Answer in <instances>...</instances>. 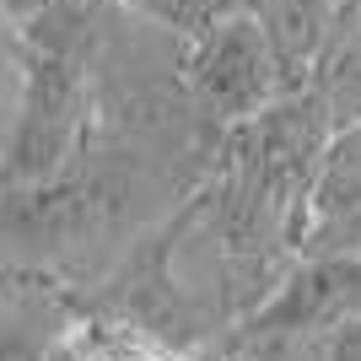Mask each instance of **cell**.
<instances>
[{"mask_svg":"<svg viewBox=\"0 0 361 361\" xmlns=\"http://www.w3.org/2000/svg\"><path fill=\"white\" fill-rule=\"evenodd\" d=\"M130 6H135V0H130Z\"/></svg>","mask_w":361,"mask_h":361,"instance_id":"cell-13","label":"cell"},{"mask_svg":"<svg viewBox=\"0 0 361 361\" xmlns=\"http://www.w3.org/2000/svg\"><path fill=\"white\" fill-rule=\"evenodd\" d=\"M324 361H361V313H350L345 324L329 334V350H324Z\"/></svg>","mask_w":361,"mask_h":361,"instance_id":"cell-10","label":"cell"},{"mask_svg":"<svg viewBox=\"0 0 361 361\" xmlns=\"http://www.w3.org/2000/svg\"><path fill=\"white\" fill-rule=\"evenodd\" d=\"M81 361H173V356L157 350L151 340H140V334H97V340H87Z\"/></svg>","mask_w":361,"mask_h":361,"instance_id":"cell-8","label":"cell"},{"mask_svg":"<svg viewBox=\"0 0 361 361\" xmlns=\"http://www.w3.org/2000/svg\"><path fill=\"white\" fill-rule=\"evenodd\" d=\"M313 243L324 248V254H361V211H356V216H345V221L318 226Z\"/></svg>","mask_w":361,"mask_h":361,"instance_id":"cell-9","label":"cell"},{"mask_svg":"<svg viewBox=\"0 0 361 361\" xmlns=\"http://www.w3.org/2000/svg\"><path fill=\"white\" fill-rule=\"evenodd\" d=\"M264 6H270V0H243V11H254V16L264 11Z\"/></svg>","mask_w":361,"mask_h":361,"instance_id":"cell-12","label":"cell"},{"mask_svg":"<svg viewBox=\"0 0 361 361\" xmlns=\"http://www.w3.org/2000/svg\"><path fill=\"white\" fill-rule=\"evenodd\" d=\"M350 313H361V254H324L318 248L264 313H254V340H297V334H334Z\"/></svg>","mask_w":361,"mask_h":361,"instance_id":"cell-3","label":"cell"},{"mask_svg":"<svg viewBox=\"0 0 361 361\" xmlns=\"http://www.w3.org/2000/svg\"><path fill=\"white\" fill-rule=\"evenodd\" d=\"M135 11H146L151 22H162V27L183 32V38H205L226 16L243 11V0H135Z\"/></svg>","mask_w":361,"mask_h":361,"instance_id":"cell-7","label":"cell"},{"mask_svg":"<svg viewBox=\"0 0 361 361\" xmlns=\"http://www.w3.org/2000/svg\"><path fill=\"white\" fill-rule=\"evenodd\" d=\"M259 22L270 32L275 60L286 71V81L302 71V65H313V54L324 49V38H329V11H324V0H270V6L259 11Z\"/></svg>","mask_w":361,"mask_h":361,"instance_id":"cell-6","label":"cell"},{"mask_svg":"<svg viewBox=\"0 0 361 361\" xmlns=\"http://www.w3.org/2000/svg\"><path fill=\"white\" fill-rule=\"evenodd\" d=\"M189 87L200 108H211L216 119H254L281 97L286 71L275 60V44L254 11L226 16L221 27L195 38L189 49Z\"/></svg>","mask_w":361,"mask_h":361,"instance_id":"cell-1","label":"cell"},{"mask_svg":"<svg viewBox=\"0 0 361 361\" xmlns=\"http://www.w3.org/2000/svg\"><path fill=\"white\" fill-rule=\"evenodd\" d=\"M75 81L65 75V65H38V87L22 103L16 97V124H11V173L16 178H49L60 157L71 151L75 135Z\"/></svg>","mask_w":361,"mask_h":361,"instance_id":"cell-4","label":"cell"},{"mask_svg":"<svg viewBox=\"0 0 361 361\" xmlns=\"http://www.w3.org/2000/svg\"><path fill=\"white\" fill-rule=\"evenodd\" d=\"M6 6H11V22H16V27H22V22H27L32 11H44L49 0H6Z\"/></svg>","mask_w":361,"mask_h":361,"instance_id":"cell-11","label":"cell"},{"mask_svg":"<svg viewBox=\"0 0 361 361\" xmlns=\"http://www.w3.org/2000/svg\"><path fill=\"white\" fill-rule=\"evenodd\" d=\"M361 211V119L340 124L318 157L313 195H307V226H329Z\"/></svg>","mask_w":361,"mask_h":361,"instance_id":"cell-5","label":"cell"},{"mask_svg":"<svg viewBox=\"0 0 361 361\" xmlns=\"http://www.w3.org/2000/svg\"><path fill=\"white\" fill-rule=\"evenodd\" d=\"M329 135L334 130H329L324 92H307L302 103H270L264 114L243 119L238 151H243L254 195L270 211H286L291 200H302V211H307L313 173H318V157H324Z\"/></svg>","mask_w":361,"mask_h":361,"instance_id":"cell-2","label":"cell"}]
</instances>
